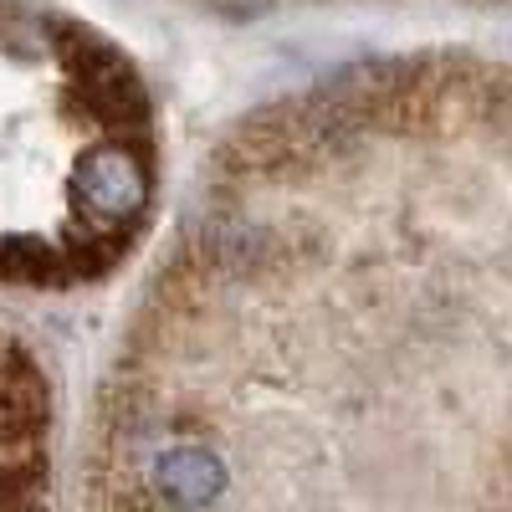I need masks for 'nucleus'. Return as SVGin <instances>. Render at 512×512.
Returning a JSON list of instances; mask_svg holds the SVG:
<instances>
[{
  "mask_svg": "<svg viewBox=\"0 0 512 512\" xmlns=\"http://www.w3.org/2000/svg\"><path fill=\"white\" fill-rule=\"evenodd\" d=\"M67 205L88 236L123 241L149 210V159L139 154V139H108L88 144L72 159L67 175Z\"/></svg>",
  "mask_w": 512,
  "mask_h": 512,
  "instance_id": "1",
  "label": "nucleus"
}]
</instances>
